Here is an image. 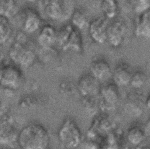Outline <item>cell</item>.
<instances>
[{"instance_id":"obj_21","label":"cell","mask_w":150,"mask_h":149,"mask_svg":"<svg viewBox=\"0 0 150 149\" xmlns=\"http://www.w3.org/2000/svg\"><path fill=\"white\" fill-rule=\"evenodd\" d=\"M81 103L85 111L90 115H96L100 109L98 96H82Z\"/></svg>"},{"instance_id":"obj_7","label":"cell","mask_w":150,"mask_h":149,"mask_svg":"<svg viewBox=\"0 0 150 149\" xmlns=\"http://www.w3.org/2000/svg\"><path fill=\"white\" fill-rule=\"evenodd\" d=\"M23 79L22 72L17 65L6 64L0 67V86L15 90L22 84Z\"/></svg>"},{"instance_id":"obj_14","label":"cell","mask_w":150,"mask_h":149,"mask_svg":"<svg viewBox=\"0 0 150 149\" xmlns=\"http://www.w3.org/2000/svg\"><path fill=\"white\" fill-rule=\"evenodd\" d=\"M37 42L41 48H47L53 47L56 43L57 30L50 24L42 25L38 30Z\"/></svg>"},{"instance_id":"obj_28","label":"cell","mask_w":150,"mask_h":149,"mask_svg":"<svg viewBox=\"0 0 150 149\" xmlns=\"http://www.w3.org/2000/svg\"><path fill=\"white\" fill-rule=\"evenodd\" d=\"M27 2H29V3H34L36 2H38L39 0H23Z\"/></svg>"},{"instance_id":"obj_18","label":"cell","mask_w":150,"mask_h":149,"mask_svg":"<svg viewBox=\"0 0 150 149\" xmlns=\"http://www.w3.org/2000/svg\"><path fill=\"white\" fill-rule=\"evenodd\" d=\"M70 24L81 31L87 29L90 20L86 12L80 9H74L69 18Z\"/></svg>"},{"instance_id":"obj_12","label":"cell","mask_w":150,"mask_h":149,"mask_svg":"<svg viewBox=\"0 0 150 149\" xmlns=\"http://www.w3.org/2000/svg\"><path fill=\"white\" fill-rule=\"evenodd\" d=\"M145 97H144L142 93L138 91L129 93L126 97L124 102L125 112L133 117L141 116L145 106Z\"/></svg>"},{"instance_id":"obj_17","label":"cell","mask_w":150,"mask_h":149,"mask_svg":"<svg viewBox=\"0 0 150 149\" xmlns=\"http://www.w3.org/2000/svg\"><path fill=\"white\" fill-rule=\"evenodd\" d=\"M99 7L103 16L108 20H111L119 15L120 5L117 0H100Z\"/></svg>"},{"instance_id":"obj_15","label":"cell","mask_w":150,"mask_h":149,"mask_svg":"<svg viewBox=\"0 0 150 149\" xmlns=\"http://www.w3.org/2000/svg\"><path fill=\"white\" fill-rule=\"evenodd\" d=\"M134 33L137 37L149 39L150 37L149 9L137 14L134 23Z\"/></svg>"},{"instance_id":"obj_27","label":"cell","mask_w":150,"mask_h":149,"mask_svg":"<svg viewBox=\"0 0 150 149\" xmlns=\"http://www.w3.org/2000/svg\"><path fill=\"white\" fill-rule=\"evenodd\" d=\"M149 99H150L149 95H148V96L145 97V107L148 109H149V105H150Z\"/></svg>"},{"instance_id":"obj_13","label":"cell","mask_w":150,"mask_h":149,"mask_svg":"<svg viewBox=\"0 0 150 149\" xmlns=\"http://www.w3.org/2000/svg\"><path fill=\"white\" fill-rule=\"evenodd\" d=\"M112 69L109 63L104 58L94 59L90 65V73L99 81L106 82L111 78Z\"/></svg>"},{"instance_id":"obj_30","label":"cell","mask_w":150,"mask_h":149,"mask_svg":"<svg viewBox=\"0 0 150 149\" xmlns=\"http://www.w3.org/2000/svg\"><path fill=\"white\" fill-rule=\"evenodd\" d=\"M118 2H120V1H127V0H117Z\"/></svg>"},{"instance_id":"obj_22","label":"cell","mask_w":150,"mask_h":149,"mask_svg":"<svg viewBox=\"0 0 150 149\" xmlns=\"http://www.w3.org/2000/svg\"><path fill=\"white\" fill-rule=\"evenodd\" d=\"M12 32L9 19L0 15V44L8 41L12 34Z\"/></svg>"},{"instance_id":"obj_29","label":"cell","mask_w":150,"mask_h":149,"mask_svg":"<svg viewBox=\"0 0 150 149\" xmlns=\"http://www.w3.org/2000/svg\"><path fill=\"white\" fill-rule=\"evenodd\" d=\"M2 54H1V51H0V62L2 61Z\"/></svg>"},{"instance_id":"obj_5","label":"cell","mask_w":150,"mask_h":149,"mask_svg":"<svg viewBox=\"0 0 150 149\" xmlns=\"http://www.w3.org/2000/svg\"><path fill=\"white\" fill-rule=\"evenodd\" d=\"M44 14L52 20L65 21L69 19L73 11L68 8L66 0H39Z\"/></svg>"},{"instance_id":"obj_4","label":"cell","mask_w":150,"mask_h":149,"mask_svg":"<svg viewBox=\"0 0 150 149\" xmlns=\"http://www.w3.org/2000/svg\"><path fill=\"white\" fill-rule=\"evenodd\" d=\"M57 137L61 145L66 148H75L82 141V133L76 122L70 117L65 119L60 126Z\"/></svg>"},{"instance_id":"obj_3","label":"cell","mask_w":150,"mask_h":149,"mask_svg":"<svg viewBox=\"0 0 150 149\" xmlns=\"http://www.w3.org/2000/svg\"><path fill=\"white\" fill-rule=\"evenodd\" d=\"M56 43L64 51L81 53L83 40L81 31L70 24L62 26L57 31Z\"/></svg>"},{"instance_id":"obj_1","label":"cell","mask_w":150,"mask_h":149,"mask_svg":"<svg viewBox=\"0 0 150 149\" xmlns=\"http://www.w3.org/2000/svg\"><path fill=\"white\" fill-rule=\"evenodd\" d=\"M46 128L39 123H30L22 129L17 136L19 146L23 149H46L50 144Z\"/></svg>"},{"instance_id":"obj_23","label":"cell","mask_w":150,"mask_h":149,"mask_svg":"<svg viewBox=\"0 0 150 149\" xmlns=\"http://www.w3.org/2000/svg\"><path fill=\"white\" fill-rule=\"evenodd\" d=\"M148 78L146 73L142 71H137L132 72L129 84L134 88L139 89L146 85Z\"/></svg>"},{"instance_id":"obj_8","label":"cell","mask_w":150,"mask_h":149,"mask_svg":"<svg viewBox=\"0 0 150 149\" xmlns=\"http://www.w3.org/2000/svg\"><path fill=\"white\" fill-rule=\"evenodd\" d=\"M127 33L128 26L125 21L118 16L109 21L106 41L113 47H119L124 43Z\"/></svg>"},{"instance_id":"obj_20","label":"cell","mask_w":150,"mask_h":149,"mask_svg":"<svg viewBox=\"0 0 150 149\" xmlns=\"http://www.w3.org/2000/svg\"><path fill=\"white\" fill-rule=\"evenodd\" d=\"M16 0H0V15L10 19L17 15L19 11Z\"/></svg>"},{"instance_id":"obj_11","label":"cell","mask_w":150,"mask_h":149,"mask_svg":"<svg viewBox=\"0 0 150 149\" xmlns=\"http://www.w3.org/2000/svg\"><path fill=\"white\" fill-rule=\"evenodd\" d=\"M101 86V82L90 73L81 75L76 85L77 91L82 96H98Z\"/></svg>"},{"instance_id":"obj_25","label":"cell","mask_w":150,"mask_h":149,"mask_svg":"<svg viewBox=\"0 0 150 149\" xmlns=\"http://www.w3.org/2000/svg\"><path fill=\"white\" fill-rule=\"evenodd\" d=\"M59 90L63 95H70L74 92L76 87L72 82L63 81L59 84Z\"/></svg>"},{"instance_id":"obj_24","label":"cell","mask_w":150,"mask_h":149,"mask_svg":"<svg viewBox=\"0 0 150 149\" xmlns=\"http://www.w3.org/2000/svg\"><path fill=\"white\" fill-rule=\"evenodd\" d=\"M134 11L137 14L149 9V0H131Z\"/></svg>"},{"instance_id":"obj_10","label":"cell","mask_w":150,"mask_h":149,"mask_svg":"<svg viewBox=\"0 0 150 149\" xmlns=\"http://www.w3.org/2000/svg\"><path fill=\"white\" fill-rule=\"evenodd\" d=\"M109 21L103 16L97 17L90 21L87 30L90 37L95 43L103 44L106 42Z\"/></svg>"},{"instance_id":"obj_16","label":"cell","mask_w":150,"mask_h":149,"mask_svg":"<svg viewBox=\"0 0 150 149\" xmlns=\"http://www.w3.org/2000/svg\"><path fill=\"white\" fill-rule=\"evenodd\" d=\"M132 72L129 66L124 63H119L112 72L111 78L117 86H124L129 84Z\"/></svg>"},{"instance_id":"obj_9","label":"cell","mask_w":150,"mask_h":149,"mask_svg":"<svg viewBox=\"0 0 150 149\" xmlns=\"http://www.w3.org/2000/svg\"><path fill=\"white\" fill-rule=\"evenodd\" d=\"M118 88L119 86L113 82L101 86L98 95L100 109L108 112L115 108L120 99Z\"/></svg>"},{"instance_id":"obj_26","label":"cell","mask_w":150,"mask_h":149,"mask_svg":"<svg viewBox=\"0 0 150 149\" xmlns=\"http://www.w3.org/2000/svg\"><path fill=\"white\" fill-rule=\"evenodd\" d=\"M38 102L36 101V98L34 97H26L21 103V105L23 108H33L35 105H36Z\"/></svg>"},{"instance_id":"obj_6","label":"cell","mask_w":150,"mask_h":149,"mask_svg":"<svg viewBox=\"0 0 150 149\" xmlns=\"http://www.w3.org/2000/svg\"><path fill=\"white\" fill-rule=\"evenodd\" d=\"M22 31L31 34L37 32L42 25V19L39 12L30 7L20 9L17 14Z\"/></svg>"},{"instance_id":"obj_2","label":"cell","mask_w":150,"mask_h":149,"mask_svg":"<svg viewBox=\"0 0 150 149\" xmlns=\"http://www.w3.org/2000/svg\"><path fill=\"white\" fill-rule=\"evenodd\" d=\"M9 56L17 65L29 67L34 63L36 53L26 33L22 31L16 35L15 41L9 48Z\"/></svg>"},{"instance_id":"obj_19","label":"cell","mask_w":150,"mask_h":149,"mask_svg":"<svg viewBox=\"0 0 150 149\" xmlns=\"http://www.w3.org/2000/svg\"><path fill=\"white\" fill-rule=\"evenodd\" d=\"M147 134L145 129L139 126L130 127L127 132V139L133 146H139L145 140Z\"/></svg>"}]
</instances>
